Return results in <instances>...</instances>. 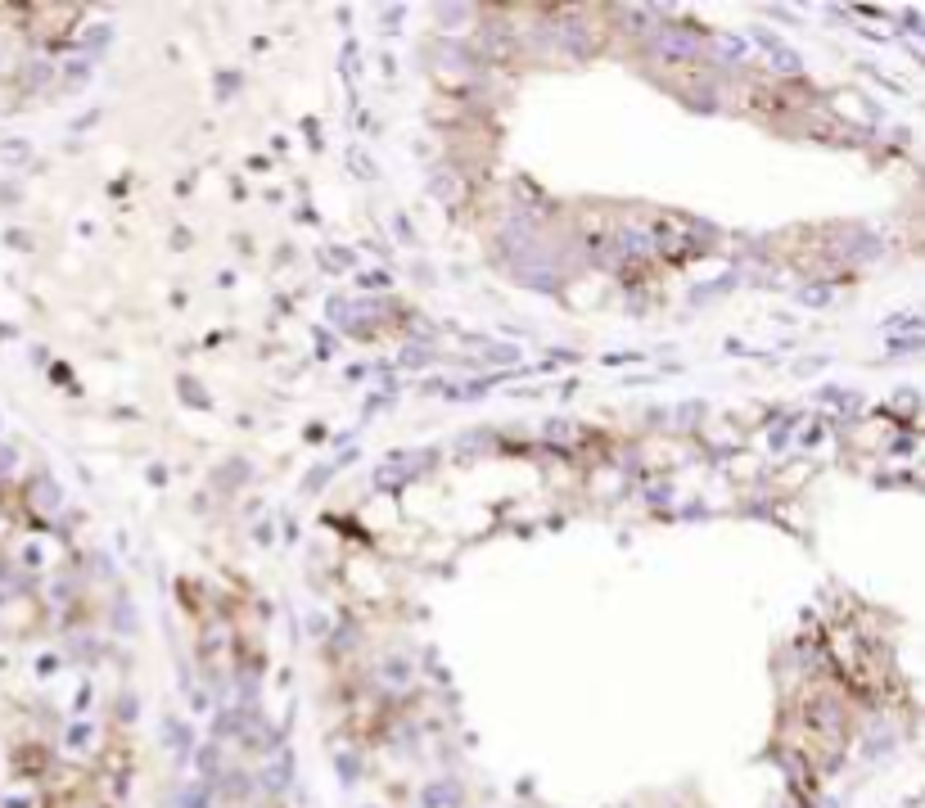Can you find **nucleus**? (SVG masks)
I'll return each mask as SVG.
<instances>
[{
	"label": "nucleus",
	"mask_w": 925,
	"mask_h": 808,
	"mask_svg": "<svg viewBox=\"0 0 925 808\" xmlns=\"http://www.w3.org/2000/svg\"><path fill=\"white\" fill-rule=\"evenodd\" d=\"M758 41H763V45H767V50H772V63H777V68H786V73H795V68H799L795 50H786V45H777V41H772L767 32H758Z\"/></svg>",
	"instance_id": "nucleus-1"
},
{
	"label": "nucleus",
	"mask_w": 925,
	"mask_h": 808,
	"mask_svg": "<svg viewBox=\"0 0 925 808\" xmlns=\"http://www.w3.org/2000/svg\"><path fill=\"white\" fill-rule=\"evenodd\" d=\"M461 800V791L456 786H434V791H425V808H434V804H456Z\"/></svg>",
	"instance_id": "nucleus-2"
}]
</instances>
